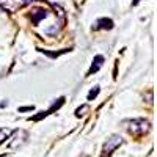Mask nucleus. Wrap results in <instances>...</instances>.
Masks as SVG:
<instances>
[{
	"label": "nucleus",
	"mask_w": 157,
	"mask_h": 157,
	"mask_svg": "<svg viewBox=\"0 0 157 157\" xmlns=\"http://www.w3.org/2000/svg\"><path fill=\"white\" fill-rule=\"evenodd\" d=\"M141 2V0H134V2H132V5H137V3H140Z\"/></svg>",
	"instance_id": "obj_12"
},
{
	"label": "nucleus",
	"mask_w": 157,
	"mask_h": 157,
	"mask_svg": "<svg viewBox=\"0 0 157 157\" xmlns=\"http://www.w3.org/2000/svg\"><path fill=\"white\" fill-rule=\"evenodd\" d=\"M102 64H104V57H102V55H96V57L93 58V64H91V68H90L88 74L91 75L93 72H98V71L102 68Z\"/></svg>",
	"instance_id": "obj_4"
},
{
	"label": "nucleus",
	"mask_w": 157,
	"mask_h": 157,
	"mask_svg": "<svg viewBox=\"0 0 157 157\" xmlns=\"http://www.w3.org/2000/svg\"><path fill=\"white\" fill-rule=\"evenodd\" d=\"M32 2H44V0H24L25 5H29V3H32Z\"/></svg>",
	"instance_id": "obj_11"
},
{
	"label": "nucleus",
	"mask_w": 157,
	"mask_h": 157,
	"mask_svg": "<svg viewBox=\"0 0 157 157\" xmlns=\"http://www.w3.org/2000/svg\"><path fill=\"white\" fill-rule=\"evenodd\" d=\"M11 134H13V130L8 129V127H6V129H0V145H2V143H3Z\"/></svg>",
	"instance_id": "obj_7"
},
{
	"label": "nucleus",
	"mask_w": 157,
	"mask_h": 157,
	"mask_svg": "<svg viewBox=\"0 0 157 157\" xmlns=\"http://www.w3.org/2000/svg\"><path fill=\"white\" fill-rule=\"evenodd\" d=\"M98 27L96 29H102V30H112L113 29V21L112 19H107V17H102L96 22Z\"/></svg>",
	"instance_id": "obj_6"
},
{
	"label": "nucleus",
	"mask_w": 157,
	"mask_h": 157,
	"mask_svg": "<svg viewBox=\"0 0 157 157\" xmlns=\"http://www.w3.org/2000/svg\"><path fill=\"white\" fill-rule=\"evenodd\" d=\"M29 110H33V105L32 107H22V109H19V112H29Z\"/></svg>",
	"instance_id": "obj_10"
},
{
	"label": "nucleus",
	"mask_w": 157,
	"mask_h": 157,
	"mask_svg": "<svg viewBox=\"0 0 157 157\" xmlns=\"http://www.w3.org/2000/svg\"><path fill=\"white\" fill-rule=\"evenodd\" d=\"M0 6L6 11H16L19 8V3L16 0H0Z\"/></svg>",
	"instance_id": "obj_5"
},
{
	"label": "nucleus",
	"mask_w": 157,
	"mask_h": 157,
	"mask_svg": "<svg viewBox=\"0 0 157 157\" xmlns=\"http://www.w3.org/2000/svg\"><path fill=\"white\" fill-rule=\"evenodd\" d=\"M123 145V138L120 135H112L110 138H107V141L104 143V148L101 152V157H110L113 154V151Z\"/></svg>",
	"instance_id": "obj_2"
},
{
	"label": "nucleus",
	"mask_w": 157,
	"mask_h": 157,
	"mask_svg": "<svg viewBox=\"0 0 157 157\" xmlns=\"http://www.w3.org/2000/svg\"><path fill=\"white\" fill-rule=\"evenodd\" d=\"M126 124V129L129 130V134L132 135H137V137H141L149 132L151 129V123L145 118H137V120H129V121H124Z\"/></svg>",
	"instance_id": "obj_1"
},
{
	"label": "nucleus",
	"mask_w": 157,
	"mask_h": 157,
	"mask_svg": "<svg viewBox=\"0 0 157 157\" xmlns=\"http://www.w3.org/2000/svg\"><path fill=\"white\" fill-rule=\"evenodd\" d=\"M86 110H88V105H83V107H80V109H77V110H75V116L80 118V116L83 115V112H86Z\"/></svg>",
	"instance_id": "obj_9"
},
{
	"label": "nucleus",
	"mask_w": 157,
	"mask_h": 157,
	"mask_svg": "<svg viewBox=\"0 0 157 157\" xmlns=\"http://www.w3.org/2000/svg\"><path fill=\"white\" fill-rule=\"evenodd\" d=\"M98 94H99V86H94V88L88 93V101H93Z\"/></svg>",
	"instance_id": "obj_8"
},
{
	"label": "nucleus",
	"mask_w": 157,
	"mask_h": 157,
	"mask_svg": "<svg viewBox=\"0 0 157 157\" xmlns=\"http://www.w3.org/2000/svg\"><path fill=\"white\" fill-rule=\"evenodd\" d=\"M46 17H47V11L43 10V8H36V10H33V13H32V21H33V24H39V21L46 19Z\"/></svg>",
	"instance_id": "obj_3"
}]
</instances>
